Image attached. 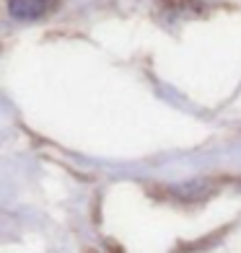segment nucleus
<instances>
[{"label":"nucleus","mask_w":241,"mask_h":253,"mask_svg":"<svg viewBox=\"0 0 241 253\" xmlns=\"http://www.w3.org/2000/svg\"><path fill=\"white\" fill-rule=\"evenodd\" d=\"M60 0H8V13L16 21H39L50 16Z\"/></svg>","instance_id":"nucleus-1"}]
</instances>
